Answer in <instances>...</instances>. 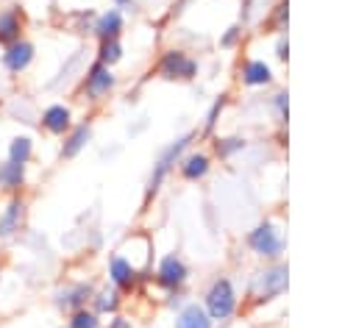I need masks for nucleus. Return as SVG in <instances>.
<instances>
[{"label":"nucleus","mask_w":356,"mask_h":328,"mask_svg":"<svg viewBox=\"0 0 356 328\" xmlns=\"http://www.w3.org/2000/svg\"><path fill=\"white\" fill-rule=\"evenodd\" d=\"M175 328H211V320H209V314H206L197 303H192V306H186V309L178 314Z\"/></svg>","instance_id":"obj_12"},{"label":"nucleus","mask_w":356,"mask_h":328,"mask_svg":"<svg viewBox=\"0 0 356 328\" xmlns=\"http://www.w3.org/2000/svg\"><path fill=\"white\" fill-rule=\"evenodd\" d=\"M120 28H122V17H120V11H106L100 19H97V25H95V31L100 33V39H117V33H120Z\"/></svg>","instance_id":"obj_15"},{"label":"nucleus","mask_w":356,"mask_h":328,"mask_svg":"<svg viewBox=\"0 0 356 328\" xmlns=\"http://www.w3.org/2000/svg\"><path fill=\"white\" fill-rule=\"evenodd\" d=\"M22 181H25V164H17V161L0 164V186L3 189H19Z\"/></svg>","instance_id":"obj_13"},{"label":"nucleus","mask_w":356,"mask_h":328,"mask_svg":"<svg viewBox=\"0 0 356 328\" xmlns=\"http://www.w3.org/2000/svg\"><path fill=\"white\" fill-rule=\"evenodd\" d=\"M117 303H120V300H117V292H114V289H103V292L95 297V309H97V311H114Z\"/></svg>","instance_id":"obj_22"},{"label":"nucleus","mask_w":356,"mask_h":328,"mask_svg":"<svg viewBox=\"0 0 356 328\" xmlns=\"http://www.w3.org/2000/svg\"><path fill=\"white\" fill-rule=\"evenodd\" d=\"M242 78H245V83H250V86H256V83H267V81H270V67L261 64V61H250V64H245Z\"/></svg>","instance_id":"obj_19"},{"label":"nucleus","mask_w":356,"mask_h":328,"mask_svg":"<svg viewBox=\"0 0 356 328\" xmlns=\"http://www.w3.org/2000/svg\"><path fill=\"white\" fill-rule=\"evenodd\" d=\"M159 69H161L164 78H192L197 67H195V61H192L186 53H181V50H170V53H164Z\"/></svg>","instance_id":"obj_2"},{"label":"nucleus","mask_w":356,"mask_h":328,"mask_svg":"<svg viewBox=\"0 0 356 328\" xmlns=\"http://www.w3.org/2000/svg\"><path fill=\"white\" fill-rule=\"evenodd\" d=\"M222 103H225V97H220V100H217V103L211 106V111H209V120H206V125H209V128L214 125V120H217V111L222 108Z\"/></svg>","instance_id":"obj_25"},{"label":"nucleus","mask_w":356,"mask_h":328,"mask_svg":"<svg viewBox=\"0 0 356 328\" xmlns=\"http://www.w3.org/2000/svg\"><path fill=\"white\" fill-rule=\"evenodd\" d=\"M206 306H209V314H211L214 320L231 317V311H234V306H236V297H234V289H231V284H228L225 278H220V281L211 284V289H209V295H206Z\"/></svg>","instance_id":"obj_1"},{"label":"nucleus","mask_w":356,"mask_h":328,"mask_svg":"<svg viewBox=\"0 0 356 328\" xmlns=\"http://www.w3.org/2000/svg\"><path fill=\"white\" fill-rule=\"evenodd\" d=\"M234 39H236V28H231V33H228V36H225V39H222V44H231V42H234Z\"/></svg>","instance_id":"obj_27"},{"label":"nucleus","mask_w":356,"mask_h":328,"mask_svg":"<svg viewBox=\"0 0 356 328\" xmlns=\"http://www.w3.org/2000/svg\"><path fill=\"white\" fill-rule=\"evenodd\" d=\"M89 136H92V131H89V125L83 122V125H78L70 136H67V142H64V147H61V156L64 158H72V156H78V150L89 142Z\"/></svg>","instance_id":"obj_14"},{"label":"nucleus","mask_w":356,"mask_h":328,"mask_svg":"<svg viewBox=\"0 0 356 328\" xmlns=\"http://www.w3.org/2000/svg\"><path fill=\"white\" fill-rule=\"evenodd\" d=\"M284 286H286V267H275V270L264 272V278H261L264 295H275V292H281Z\"/></svg>","instance_id":"obj_18"},{"label":"nucleus","mask_w":356,"mask_h":328,"mask_svg":"<svg viewBox=\"0 0 356 328\" xmlns=\"http://www.w3.org/2000/svg\"><path fill=\"white\" fill-rule=\"evenodd\" d=\"M31 153H33V145H31L28 136H17V139H11V145H8V161L28 164Z\"/></svg>","instance_id":"obj_17"},{"label":"nucleus","mask_w":356,"mask_h":328,"mask_svg":"<svg viewBox=\"0 0 356 328\" xmlns=\"http://www.w3.org/2000/svg\"><path fill=\"white\" fill-rule=\"evenodd\" d=\"M22 217H25V203H22L19 197H14V200L8 203V208L0 214V239H3V236H11L14 231H19Z\"/></svg>","instance_id":"obj_8"},{"label":"nucleus","mask_w":356,"mask_h":328,"mask_svg":"<svg viewBox=\"0 0 356 328\" xmlns=\"http://www.w3.org/2000/svg\"><path fill=\"white\" fill-rule=\"evenodd\" d=\"M70 328H97V317H95L92 311L78 309V311L72 314V320H70Z\"/></svg>","instance_id":"obj_23"},{"label":"nucleus","mask_w":356,"mask_h":328,"mask_svg":"<svg viewBox=\"0 0 356 328\" xmlns=\"http://www.w3.org/2000/svg\"><path fill=\"white\" fill-rule=\"evenodd\" d=\"M111 86H114V75H111V69H108L106 64L97 61V64L89 69V75H86L83 92L89 95V100H100L103 95L111 92Z\"/></svg>","instance_id":"obj_3"},{"label":"nucleus","mask_w":356,"mask_h":328,"mask_svg":"<svg viewBox=\"0 0 356 328\" xmlns=\"http://www.w3.org/2000/svg\"><path fill=\"white\" fill-rule=\"evenodd\" d=\"M206 170H209V158H206V156H189V158L184 161V167H181L184 178H189V181L206 175Z\"/></svg>","instance_id":"obj_20"},{"label":"nucleus","mask_w":356,"mask_h":328,"mask_svg":"<svg viewBox=\"0 0 356 328\" xmlns=\"http://www.w3.org/2000/svg\"><path fill=\"white\" fill-rule=\"evenodd\" d=\"M19 28H22V17L17 8H6L0 11V44H11L19 39Z\"/></svg>","instance_id":"obj_9"},{"label":"nucleus","mask_w":356,"mask_h":328,"mask_svg":"<svg viewBox=\"0 0 356 328\" xmlns=\"http://www.w3.org/2000/svg\"><path fill=\"white\" fill-rule=\"evenodd\" d=\"M31 61H33V44L25 42V39L11 42V44L6 47V53H3V67H6L8 72H22Z\"/></svg>","instance_id":"obj_4"},{"label":"nucleus","mask_w":356,"mask_h":328,"mask_svg":"<svg viewBox=\"0 0 356 328\" xmlns=\"http://www.w3.org/2000/svg\"><path fill=\"white\" fill-rule=\"evenodd\" d=\"M42 125H44L50 133H64V131H70V108H67V106H50V108H44Z\"/></svg>","instance_id":"obj_10"},{"label":"nucleus","mask_w":356,"mask_h":328,"mask_svg":"<svg viewBox=\"0 0 356 328\" xmlns=\"http://www.w3.org/2000/svg\"><path fill=\"white\" fill-rule=\"evenodd\" d=\"M184 278H186V267L181 264V259L167 256V259L161 261V267H159V281H161L164 286H178Z\"/></svg>","instance_id":"obj_11"},{"label":"nucleus","mask_w":356,"mask_h":328,"mask_svg":"<svg viewBox=\"0 0 356 328\" xmlns=\"http://www.w3.org/2000/svg\"><path fill=\"white\" fill-rule=\"evenodd\" d=\"M86 300H92V286H86V284H75V286H67V289H61L58 295H56V303L61 306V309H81Z\"/></svg>","instance_id":"obj_7"},{"label":"nucleus","mask_w":356,"mask_h":328,"mask_svg":"<svg viewBox=\"0 0 356 328\" xmlns=\"http://www.w3.org/2000/svg\"><path fill=\"white\" fill-rule=\"evenodd\" d=\"M250 247H253L256 253H261V256H275V253L281 250V239H278L275 228L264 222V225H259V228L250 233Z\"/></svg>","instance_id":"obj_6"},{"label":"nucleus","mask_w":356,"mask_h":328,"mask_svg":"<svg viewBox=\"0 0 356 328\" xmlns=\"http://www.w3.org/2000/svg\"><path fill=\"white\" fill-rule=\"evenodd\" d=\"M189 139H192L189 133H186V136H181V139H175V142H172V145H170V147H167V150L159 156V161H156V172H153V178H150V189H147V192H156V189H159L161 178L167 175V170L172 167V161L178 158V153H181V150L189 145Z\"/></svg>","instance_id":"obj_5"},{"label":"nucleus","mask_w":356,"mask_h":328,"mask_svg":"<svg viewBox=\"0 0 356 328\" xmlns=\"http://www.w3.org/2000/svg\"><path fill=\"white\" fill-rule=\"evenodd\" d=\"M242 139H222V142H217V153L220 156H231L234 150H242Z\"/></svg>","instance_id":"obj_24"},{"label":"nucleus","mask_w":356,"mask_h":328,"mask_svg":"<svg viewBox=\"0 0 356 328\" xmlns=\"http://www.w3.org/2000/svg\"><path fill=\"white\" fill-rule=\"evenodd\" d=\"M117 3H125V0H117Z\"/></svg>","instance_id":"obj_28"},{"label":"nucleus","mask_w":356,"mask_h":328,"mask_svg":"<svg viewBox=\"0 0 356 328\" xmlns=\"http://www.w3.org/2000/svg\"><path fill=\"white\" fill-rule=\"evenodd\" d=\"M120 56H122V47H120V42L117 39H103L100 42V64H114V61H120Z\"/></svg>","instance_id":"obj_21"},{"label":"nucleus","mask_w":356,"mask_h":328,"mask_svg":"<svg viewBox=\"0 0 356 328\" xmlns=\"http://www.w3.org/2000/svg\"><path fill=\"white\" fill-rule=\"evenodd\" d=\"M108 328H131V325H128V320H122V317H117V320H114V322H111Z\"/></svg>","instance_id":"obj_26"},{"label":"nucleus","mask_w":356,"mask_h":328,"mask_svg":"<svg viewBox=\"0 0 356 328\" xmlns=\"http://www.w3.org/2000/svg\"><path fill=\"white\" fill-rule=\"evenodd\" d=\"M111 281L117 286H122V289H131L134 286V270H131V264L122 256H114L111 259Z\"/></svg>","instance_id":"obj_16"}]
</instances>
